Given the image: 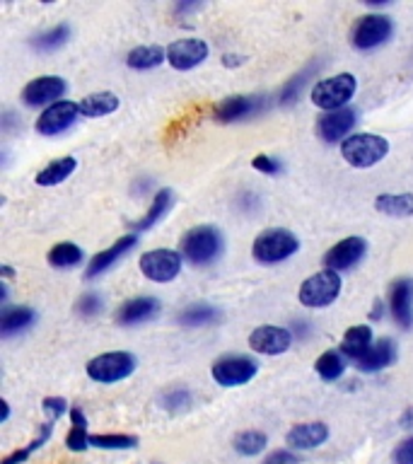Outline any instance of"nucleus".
Returning a JSON list of instances; mask_svg holds the SVG:
<instances>
[{"instance_id": "nucleus-1", "label": "nucleus", "mask_w": 413, "mask_h": 464, "mask_svg": "<svg viewBox=\"0 0 413 464\" xmlns=\"http://www.w3.org/2000/svg\"><path fill=\"white\" fill-rule=\"evenodd\" d=\"M223 254V235L213 225H198L181 239V256L191 266H208Z\"/></svg>"}, {"instance_id": "nucleus-2", "label": "nucleus", "mask_w": 413, "mask_h": 464, "mask_svg": "<svg viewBox=\"0 0 413 464\" xmlns=\"http://www.w3.org/2000/svg\"><path fill=\"white\" fill-rule=\"evenodd\" d=\"M355 90H358V80L351 72H339L331 78L319 80L317 85L312 87L310 100L314 107L329 111H341L348 102L353 100Z\"/></svg>"}, {"instance_id": "nucleus-3", "label": "nucleus", "mask_w": 413, "mask_h": 464, "mask_svg": "<svg viewBox=\"0 0 413 464\" xmlns=\"http://www.w3.org/2000/svg\"><path fill=\"white\" fill-rule=\"evenodd\" d=\"M389 152V143L377 133H353L341 143V155L351 167L368 169L382 162Z\"/></svg>"}, {"instance_id": "nucleus-4", "label": "nucleus", "mask_w": 413, "mask_h": 464, "mask_svg": "<svg viewBox=\"0 0 413 464\" xmlns=\"http://www.w3.org/2000/svg\"><path fill=\"white\" fill-rule=\"evenodd\" d=\"M297 249H300V242L285 227H268V230H264L259 237L254 239L252 245L254 259L259 261V264H266V266L290 259L293 254H297Z\"/></svg>"}, {"instance_id": "nucleus-5", "label": "nucleus", "mask_w": 413, "mask_h": 464, "mask_svg": "<svg viewBox=\"0 0 413 464\" xmlns=\"http://www.w3.org/2000/svg\"><path fill=\"white\" fill-rule=\"evenodd\" d=\"M136 365V355H130L129 351H111V353H101L92 358V361L87 362L85 370L92 382L111 384L121 382V380L133 375Z\"/></svg>"}, {"instance_id": "nucleus-6", "label": "nucleus", "mask_w": 413, "mask_h": 464, "mask_svg": "<svg viewBox=\"0 0 413 464\" xmlns=\"http://www.w3.org/2000/svg\"><path fill=\"white\" fill-rule=\"evenodd\" d=\"M341 295V276L336 271H319V274L310 276L307 281H303L297 297L300 304L310 307V310H319V307H329L336 303V297Z\"/></svg>"}, {"instance_id": "nucleus-7", "label": "nucleus", "mask_w": 413, "mask_h": 464, "mask_svg": "<svg viewBox=\"0 0 413 464\" xmlns=\"http://www.w3.org/2000/svg\"><path fill=\"white\" fill-rule=\"evenodd\" d=\"M391 32H394V24H391L387 14H362V17H358L353 29H351V44L358 51L377 49V46H382L389 39Z\"/></svg>"}, {"instance_id": "nucleus-8", "label": "nucleus", "mask_w": 413, "mask_h": 464, "mask_svg": "<svg viewBox=\"0 0 413 464\" xmlns=\"http://www.w3.org/2000/svg\"><path fill=\"white\" fill-rule=\"evenodd\" d=\"M181 252H174V249H152V252H145L138 261V266L143 271V276L152 283H169L174 281L177 276L181 274Z\"/></svg>"}, {"instance_id": "nucleus-9", "label": "nucleus", "mask_w": 413, "mask_h": 464, "mask_svg": "<svg viewBox=\"0 0 413 464\" xmlns=\"http://www.w3.org/2000/svg\"><path fill=\"white\" fill-rule=\"evenodd\" d=\"M259 372V365L246 355H223L220 361L213 362L210 375L220 387H239L246 384Z\"/></svg>"}, {"instance_id": "nucleus-10", "label": "nucleus", "mask_w": 413, "mask_h": 464, "mask_svg": "<svg viewBox=\"0 0 413 464\" xmlns=\"http://www.w3.org/2000/svg\"><path fill=\"white\" fill-rule=\"evenodd\" d=\"M80 114V104L71 100H61L56 104H51L39 114L36 119V133L39 136H58V133H63L72 126V123L78 121Z\"/></svg>"}, {"instance_id": "nucleus-11", "label": "nucleus", "mask_w": 413, "mask_h": 464, "mask_svg": "<svg viewBox=\"0 0 413 464\" xmlns=\"http://www.w3.org/2000/svg\"><path fill=\"white\" fill-rule=\"evenodd\" d=\"M368 254V242L362 237H346L336 242V245L324 254V266L329 271H351L362 261V256Z\"/></svg>"}, {"instance_id": "nucleus-12", "label": "nucleus", "mask_w": 413, "mask_h": 464, "mask_svg": "<svg viewBox=\"0 0 413 464\" xmlns=\"http://www.w3.org/2000/svg\"><path fill=\"white\" fill-rule=\"evenodd\" d=\"M65 80L58 78V75H42V78L32 80L22 90V102L27 107H51L61 102V97L65 94Z\"/></svg>"}, {"instance_id": "nucleus-13", "label": "nucleus", "mask_w": 413, "mask_h": 464, "mask_svg": "<svg viewBox=\"0 0 413 464\" xmlns=\"http://www.w3.org/2000/svg\"><path fill=\"white\" fill-rule=\"evenodd\" d=\"M293 343V332L285 329V326L275 324H264L256 326L252 334H249V348L254 353L261 355H281L285 353Z\"/></svg>"}, {"instance_id": "nucleus-14", "label": "nucleus", "mask_w": 413, "mask_h": 464, "mask_svg": "<svg viewBox=\"0 0 413 464\" xmlns=\"http://www.w3.org/2000/svg\"><path fill=\"white\" fill-rule=\"evenodd\" d=\"M264 107H266V100L261 94H235V97H227V100L220 102L213 114H216L217 121L232 123L261 114Z\"/></svg>"}, {"instance_id": "nucleus-15", "label": "nucleus", "mask_w": 413, "mask_h": 464, "mask_svg": "<svg viewBox=\"0 0 413 464\" xmlns=\"http://www.w3.org/2000/svg\"><path fill=\"white\" fill-rule=\"evenodd\" d=\"M208 58V44L203 39H179L167 46V63L174 71H191Z\"/></svg>"}, {"instance_id": "nucleus-16", "label": "nucleus", "mask_w": 413, "mask_h": 464, "mask_svg": "<svg viewBox=\"0 0 413 464\" xmlns=\"http://www.w3.org/2000/svg\"><path fill=\"white\" fill-rule=\"evenodd\" d=\"M389 314L401 329L413 326V278H397L389 285Z\"/></svg>"}, {"instance_id": "nucleus-17", "label": "nucleus", "mask_w": 413, "mask_h": 464, "mask_svg": "<svg viewBox=\"0 0 413 464\" xmlns=\"http://www.w3.org/2000/svg\"><path fill=\"white\" fill-rule=\"evenodd\" d=\"M355 111L353 109H341V111H329L317 121V136L324 140V143H343L348 138V133L353 130L355 126Z\"/></svg>"}, {"instance_id": "nucleus-18", "label": "nucleus", "mask_w": 413, "mask_h": 464, "mask_svg": "<svg viewBox=\"0 0 413 464\" xmlns=\"http://www.w3.org/2000/svg\"><path fill=\"white\" fill-rule=\"evenodd\" d=\"M138 245V235L136 232H130V235H123V237H119L111 246H107L104 252H97L92 256V261L87 264V271L85 276L87 278H97L100 274H104L109 266H114L116 261L121 259V256H126V254L133 249V246Z\"/></svg>"}, {"instance_id": "nucleus-19", "label": "nucleus", "mask_w": 413, "mask_h": 464, "mask_svg": "<svg viewBox=\"0 0 413 464\" xmlns=\"http://www.w3.org/2000/svg\"><path fill=\"white\" fill-rule=\"evenodd\" d=\"M159 300L155 297H133L129 303H123L119 310H116V324L121 326H136L140 322H148L158 314Z\"/></svg>"}, {"instance_id": "nucleus-20", "label": "nucleus", "mask_w": 413, "mask_h": 464, "mask_svg": "<svg viewBox=\"0 0 413 464\" xmlns=\"http://www.w3.org/2000/svg\"><path fill=\"white\" fill-rule=\"evenodd\" d=\"M326 438H329V428H326V423H322V420L297 423V426L285 435V440H288L290 448H295V450L319 448Z\"/></svg>"}, {"instance_id": "nucleus-21", "label": "nucleus", "mask_w": 413, "mask_h": 464, "mask_svg": "<svg viewBox=\"0 0 413 464\" xmlns=\"http://www.w3.org/2000/svg\"><path fill=\"white\" fill-rule=\"evenodd\" d=\"M394 358H397V343L391 339H379L372 343L368 355H362L360 361H358V370L360 372H379L387 365H391Z\"/></svg>"}, {"instance_id": "nucleus-22", "label": "nucleus", "mask_w": 413, "mask_h": 464, "mask_svg": "<svg viewBox=\"0 0 413 464\" xmlns=\"http://www.w3.org/2000/svg\"><path fill=\"white\" fill-rule=\"evenodd\" d=\"M339 348L346 358L360 361L362 355H368V351L372 348V329H370L368 324L351 326V329L343 334Z\"/></svg>"}, {"instance_id": "nucleus-23", "label": "nucleus", "mask_w": 413, "mask_h": 464, "mask_svg": "<svg viewBox=\"0 0 413 464\" xmlns=\"http://www.w3.org/2000/svg\"><path fill=\"white\" fill-rule=\"evenodd\" d=\"M172 203H174L172 188H159L158 194H155V198H152L148 213H145V216L140 218L138 223L130 225V230L145 232V230H150V227H155V225H158L159 220L167 216V210L172 208Z\"/></svg>"}, {"instance_id": "nucleus-24", "label": "nucleus", "mask_w": 413, "mask_h": 464, "mask_svg": "<svg viewBox=\"0 0 413 464\" xmlns=\"http://www.w3.org/2000/svg\"><path fill=\"white\" fill-rule=\"evenodd\" d=\"M36 322V312L32 307H5L0 314V334L3 336H14V334L24 332Z\"/></svg>"}, {"instance_id": "nucleus-25", "label": "nucleus", "mask_w": 413, "mask_h": 464, "mask_svg": "<svg viewBox=\"0 0 413 464\" xmlns=\"http://www.w3.org/2000/svg\"><path fill=\"white\" fill-rule=\"evenodd\" d=\"M75 167H78V160L71 158V155H68V158L53 160V162H49L43 169H39V174H36V184H39V187H56V184L65 181L72 172H75Z\"/></svg>"}, {"instance_id": "nucleus-26", "label": "nucleus", "mask_w": 413, "mask_h": 464, "mask_svg": "<svg viewBox=\"0 0 413 464\" xmlns=\"http://www.w3.org/2000/svg\"><path fill=\"white\" fill-rule=\"evenodd\" d=\"M116 109H119V97L114 92L87 94L85 100L80 102V116H87V119H100Z\"/></svg>"}, {"instance_id": "nucleus-27", "label": "nucleus", "mask_w": 413, "mask_h": 464, "mask_svg": "<svg viewBox=\"0 0 413 464\" xmlns=\"http://www.w3.org/2000/svg\"><path fill=\"white\" fill-rule=\"evenodd\" d=\"M375 208L384 216L408 218L413 216V194H379L375 198Z\"/></svg>"}, {"instance_id": "nucleus-28", "label": "nucleus", "mask_w": 413, "mask_h": 464, "mask_svg": "<svg viewBox=\"0 0 413 464\" xmlns=\"http://www.w3.org/2000/svg\"><path fill=\"white\" fill-rule=\"evenodd\" d=\"M162 61H167V51L162 46H136L126 56V63L133 71H150V68H158Z\"/></svg>"}, {"instance_id": "nucleus-29", "label": "nucleus", "mask_w": 413, "mask_h": 464, "mask_svg": "<svg viewBox=\"0 0 413 464\" xmlns=\"http://www.w3.org/2000/svg\"><path fill=\"white\" fill-rule=\"evenodd\" d=\"M314 370L324 382H336L346 372V355L341 351H326L314 361Z\"/></svg>"}, {"instance_id": "nucleus-30", "label": "nucleus", "mask_w": 413, "mask_h": 464, "mask_svg": "<svg viewBox=\"0 0 413 464\" xmlns=\"http://www.w3.org/2000/svg\"><path fill=\"white\" fill-rule=\"evenodd\" d=\"M217 319V310L213 304L198 303V304H188L187 310H181V314L177 317L181 326H187V329H196V326H206L213 324Z\"/></svg>"}, {"instance_id": "nucleus-31", "label": "nucleus", "mask_w": 413, "mask_h": 464, "mask_svg": "<svg viewBox=\"0 0 413 464\" xmlns=\"http://www.w3.org/2000/svg\"><path fill=\"white\" fill-rule=\"evenodd\" d=\"M71 419H72V428L68 438H65V445L72 452H82V450L90 448V435H87V419L85 413L80 406H72L71 409Z\"/></svg>"}, {"instance_id": "nucleus-32", "label": "nucleus", "mask_w": 413, "mask_h": 464, "mask_svg": "<svg viewBox=\"0 0 413 464\" xmlns=\"http://www.w3.org/2000/svg\"><path fill=\"white\" fill-rule=\"evenodd\" d=\"M46 259L53 268H72L82 261V249L78 245H72V242H61V245L51 246Z\"/></svg>"}, {"instance_id": "nucleus-33", "label": "nucleus", "mask_w": 413, "mask_h": 464, "mask_svg": "<svg viewBox=\"0 0 413 464\" xmlns=\"http://www.w3.org/2000/svg\"><path fill=\"white\" fill-rule=\"evenodd\" d=\"M68 39H71V27H68V24H58V27H51L49 32L34 36V39H32V46H34L36 51L51 53V51L61 49Z\"/></svg>"}, {"instance_id": "nucleus-34", "label": "nucleus", "mask_w": 413, "mask_h": 464, "mask_svg": "<svg viewBox=\"0 0 413 464\" xmlns=\"http://www.w3.org/2000/svg\"><path fill=\"white\" fill-rule=\"evenodd\" d=\"M232 445H235V450H237L239 455L254 457L266 450L268 438L266 433H261V430H242V433L232 440Z\"/></svg>"}, {"instance_id": "nucleus-35", "label": "nucleus", "mask_w": 413, "mask_h": 464, "mask_svg": "<svg viewBox=\"0 0 413 464\" xmlns=\"http://www.w3.org/2000/svg\"><path fill=\"white\" fill-rule=\"evenodd\" d=\"M90 445L100 450H130L138 445L133 435H90Z\"/></svg>"}, {"instance_id": "nucleus-36", "label": "nucleus", "mask_w": 413, "mask_h": 464, "mask_svg": "<svg viewBox=\"0 0 413 464\" xmlns=\"http://www.w3.org/2000/svg\"><path fill=\"white\" fill-rule=\"evenodd\" d=\"M49 435H51V420H49V423H43V426H42V435H39V438H36L34 442H29L27 448H22V450H17V452H13V455H7L5 459H3V464H20V462H24V459H27V457L32 455L34 450H39L43 445V442L49 440Z\"/></svg>"}, {"instance_id": "nucleus-37", "label": "nucleus", "mask_w": 413, "mask_h": 464, "mask_svg": "<svg viewBox=\"0 0 413 464\" xmlns=\"http://www.w3.org/2000/svg\"><path fill=\"white\" fill-rule=\"evenodd\" d=\"M310 72L312 71L307 68V71H303L300 75H295V78H290L288 85L283 87L281 94H278V97H281V104H288V102L297 100V94L303 92V87H304V82H307V75H310Z\"/></svg>"}, {"instance_id": "nucleus-38", "label": "nucleus", "mask_w": 413, "mask_h": 464, "mask_svg": "<svg viewBox=\"0 0 413 464\" xmlns=\"http://www.w3.org/2000/svg\"><path fill=\"white\" fill-rule=\"evenodd\" d=\"M191 404V392L188 390H172V392H167L165 397H162V406L165 409H184V406Z\"/></svg>"}, {"instance_id": "nucleus-39", "label": "nucleus", "mask_w": 413, "mask_h": 464, "mask_svg": "<svg viewBox=\"0 0 413 464\" xmlns=\"http://www.w3.org/2000/svg\"><path fill=\"white\" fill-rule=\"evenodd\" d=\"M75 310H78L80 314H85V317H92V314H97V312L101 310V297L97 295V293H85V295L78 300V304H75Z\"/></svg>"}, {"instance_id": "nucleus-40", "label": "nucleus", "mask_w": 413, "mask_h": 464, "mask_svg": "<svg viewBox=\"0 0 413 464\" xmlns=\"http://www.w3.org/2000/svg\"><path fill=\"white\" fill-rule=\"evenodd\" d=\"M252 167L261 174H281V162L275 158H271V155H256Z\"/></svg>"}, {"instance_id": "nucleus-41", "label": "nucleus", "mask_w": 413, "mask_h": 464, "mask_svg": "<svg viewBox=\"0 0 413 464\" xmlns=\"http://www.w3.org/2000/svg\"><path fill=\"white\" fill-rule=\"evenodd\" d=\"M43 411L49 413L51 420L61 419L68 411V401L63 397H46L43 399Z\"/></svg>"}, {"instance_id": "nucleus-42", "label": "nucleus", "mask_w": 413, "mask_h": 464, "mask_svg": "<svg viewBox=\"0 0 413 464\" xmlns=\"http://www.w3.org/2000/svg\"><path fill=\"white\" fill-rule=\"evenodd\" d=\"M394 464H413V438H406L394 450Z\"/></svg>"}, {"instance_id": "nucleus-43", "label": "nucleus", "mask_w": 413, "mask_h": 464, "mask_svg": "<svg viewBox=\"0 0 413 464\" xmlns=\"http://www.w3.org/2000/svg\"><path fill=\"white\" fill-rule=\"evenodd\" d=\"M264 464H300L297 462V457L290 452V450H275L271 455L264 459Z\"/></svg>"}, {"instance_id": "nucleus-44", "label": "nucleus", "mask_w": 413, "mask_h": 464, "mask_svg": "<svg viewBox=\"0 0 413 464\" xmlns=\"http://www.w3.org/2000/svg\"><path fill=\"white\" fill-rule=\"evenodd\" d=\"M399 423H401V428H406V430H413V406H411V409H406V411L401 413Z\"/></svg>"}]
</instances>
